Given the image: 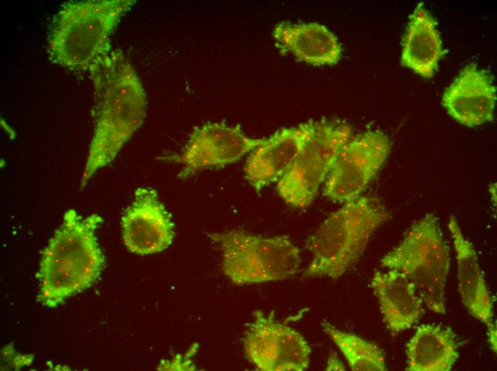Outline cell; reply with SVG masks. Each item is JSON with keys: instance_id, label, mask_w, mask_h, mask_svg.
Returning <instances> with one entry per match:
<instances>
[{"instance_id": "6da1fadb", "label": "cell", "mask_w": 497, "mask_h": 371, "mask_svg": "<svg viewBox=\"0 0 497 371\" xmlns=\"http://www.w3.org/2000/svg\"><path fill=\"white\" fill-rule=\"evenodd\" d=\"M94 90L95 123L81 178L82 188L99 169L111 163L143 124L146 95L135 68L119 49L89 72Z\"/></svg>"}, {"instance_id": "7a4b0ae2", "label": "cell", "mask_w": 497, "mask_h": 371, "mask_svg": "<svg viewBox=\"0 0 497 371\" xmlns=\"http://www.w3.org/2000/svg\"><path fill=\"white\" fill-rule=\"evenodd\" d=\"M102 221L98 214L82 218L73 209L65 213L41 258L37 298L43 305L56 308L99 278L105 260L96 230Z\"/></svg>"}, {"instance_id": "3957f363", "label": "cell", "mask_w": 497, "mask_h": 371, "mask_svg": "<svg viewBox=\"0 0 497 371\" xmlns=\"http://www.w3.org/2000/svg\"><path fill=\"white\" fill-rule=\"evenodd\" d=\"M134 0H85L64 3L50 23L47 54L53 63L87 72L111 49V38Z\"/></svg>"}, {"instance_id": "277c9868", "label": "cell", "mask_w": 497, "mask_h": 371, "mask_svg": "<svg viewBox=\"0 0 497 371\" xmlns=\"http://www.w3.org/2000/svg\"><path fill=\"white\" fill-rule=\"evenodd\" d=\"M385 206L371 196H359L331 214L306 240L311 260L305 277L337 279L363 253L374 232L388 218Z\"/></svg>"}, {"instance_id": "5b68a950", "label": "cell", "mask_w": 497, "mask_h": 371, "mask_svg": "<svg viewBox=\"0 0 497 371\" xmlns=\"http://www.w3.org/2000/svg\"><path fill=\"white\" fill-rule=\"evenodd\" d=\"M450 249L438 218L425 215L407 230L403 239L381 259L388 270L403 273L415 286L427 308L446 312L445 293L450 269Z\"/></svg>"}, {"instance_id": "8992f818", "label": "cell", "mask_w": 497, "mask_h": 371, "mask_svg": "<svg viewBox=\"0 0 497 371\" xmlns=\"http://www.w3.org/2000/svg\"><path fill=\"white\" fill-rule=\"evenodd\" d=\"M208 235L221 246L223 271L236 285L283 280L299 270L300 250L288 236L265 238L237 230Z\"/></svg>"}, {"instance_id": "52a82bcc", "label": "cell", "mask_w": 497, "mask_h": 371, "mask_svg": "<svg viewBox=\"0 0 497 371\" xmlns=\"http://www.w3.org/2000/svg\"><path fill=\"white\" fill-rule=\"evenodd\" d=\"M352 128L338 120L309 121L303 143L291 168L277 182V192L291 207L304 208L313 201Z\"/></svg>"}, {"instance_id": "ba28073f", "label": "cell", "mask_w": 497, "mask_h": 371, "mask_svg": "<svg viewBox=\"0 0 497 371\" xmlns=\"http://www.w3.org/2000/svg\"><path fill=\"white\" fill-rule=\"evenodd\" d=\"M391 141L381 131H368L350 139L341 149L325 181L324 195L346 203L361 196L388 158Z\"/></svg>"}, {"instance_id": "9c48e42d", "label": "cell", "mask_w": 497, "mask_h": 371, "mask_svg": "<svg viewBox=\"0 0 497 371\" xmlns=\"http://www.w3.org/2000/svg\"><path fill=\"white\" fill-rule=\"evenodd\" d=\"M244 340L245 354L262 371H303L308 368L311 347L296 330L276 320L273 312L255 311Z\"/></svg>"}, {"instance_id": "30bf717a", "label": "cell", "mask_w": 497, "mask_h": 371, "mask_svg": "<svg viewBox=\"0 0 497 371\" xmlns=\"http://www.w3.org/2000/svg\"><path fill=\"white\" fill-rule=\"evenodd\" d=\"M265 140L247 136L239 126L209 122L195 127L181 154L169 159L184 165L180 176L186 178L201 169L235 163Z\"/></svg>"}, {"instance_id": "8fae6325", "label": "cell", "mask_w": 497, "mask_h": 371, "mask_svg": "<svg viewBox=\"0 0 497 371\" xmlns=\"http://www.w3.org/2000/svg\"><path fill=\"white\" fill-rule=\"evenodd\" d=\"M122 238L126 248L145 255L161 252L173 242L174 223L151 188L136 190L132 203L121 218Z\"/></svg>"}, {"instance_id": "7c38bea8", "label": "cell", "mask_w": 497, "mask_h": 371, "mask_svg": "<svg viewBox=\"0 0 497 371\" xmlns=\"http://www.w3.org/2000/svg\"><path fill=\"white\" fill-rule=\"evenodd\" d=\"M496 103V89L491 76L475 63L462 69L442 98L448 113L468 127L491 121Z\"/></svg>"}, {"instance_id": "4fadbf2b", "label": "cell", "mask_w": 497, "mask_h": 371, "mask_svg": "<svg viewBox=\"0 0 497 371\" xmlns=\"http://www.w3.org/2000/svg\"><path fill=\"white\" fill-rule=\"evenodd\" d=\"M308 130V122L283 128L253 150L244 166L249 184L259 192L278 181L293 164Z\"/></svg>"}, {"instance_id": "5bb4252c", "label": "cell", "mask_w": 497, "mask_h": 371, "mask_svg": "<svg viewBox=\"0 0 497 371\" xmlns=\"http://www.w3.org/2000/svg\"><path fill=\"white\" fill-rule=\"evenodd\" d=\"M447 227L456 253L461 302L474 318L490 327L493 325V303L473 245L464 236L454 215L449 217Z\"/></svg>"}, {"instance_id": "9a60e30c", "label": "cell", "mask_w": 497, "mask_h": 371, "mask_svg": "<svg viewBox=\"0 0 497 371\" xmlns=\"http://www.w3.org/2000/svg\"><path fill=\"white\" fill-rule=\"evenodd\" d=\"M371 286L384 322L393 335L411 328L424 314L421 298L403 273L389 269L387 272L376 271Z\"/></svg>"}, {"instance_id": "2e32d148", "label": "cell", "mask_w": 497, "mask_h": 371, "mask_svg": "<svg viewBox=\"0 0 497 371\" xmlns=\"http://www.w3.org/2000/svg\"><path fill=\"white\" fill-rule=\"evenodd\" d=\"M273 36L281 49L314 66L333 65L341 57V46L336 35L316 22L279 23Z\"/></svg>"}, {"instance_id": "e0dca14e", "label": "cell", "mask_w": 497, "mask_h": 371, "mask_svg": "<svg viewBox=\"0 0 497 371\" xmlns=\"http://www.w3.org/2000/svg\"><path fill=\"white\" fill-rule=\"evenodd\" d=\"M443 54L436 21L419 3L410 16L403 41L401 64L429 78L437 71Z\"/></svg>"}, {"instance_id": "ac0fdd59", "label": "cell", "mask_w": 497, "mask_h": 371, "mask_svg": "<svg viewBox=\"0 0 497 371\" xmlns=\"http://www.w3.org/2000/svg\"><path fill=\"white\" fill-rule=\"evenodd\" d=\"M406 370L449 371L459 357L456 335L449 327L422 325L406 346Z\"/></svg>"}, {"instance_id": "d6986e66", "label": "cell", "mask_w": 497, "mask_h": 371, "mask_svg": "<svg viewBox=\"0 0 497 371\" xmlns=\"http://www.w3.org/2000/svg\"><path fill=\"white\" fill-rule=\"evenodd\" d=\"M321 326L341 351L352 370H387L384 354L377 345L353 333L340 330L326 321H323Z\"/></svg>"}, {"instance_id": "ffe728a7", "label": "cell", "mask_w": 497, "mask_h": 371, "mask_svg": "<svg viewBox=\"0 0 497 371\" xmlns=\"http://www.w3.org/2000/svg\"><path fill=\"white\" fill-rule=\"evenodd\" d=\"M326 370H345V367L341 361L336 357V354H332L327 362Z\"/></svg>"}, {"instance_id": "44dd1931", "label": "cell", "mask_w": 497, "mask_h": 371, "mask_svg": "<svg viewBox=\"0 0 497 371\" xmlns=\"http://www.w3.org/2000/svg\"><path fill=\"white\" fill-rule=\"evenodd\" d=\"M488 340L491 348L493 352H496V325L488 327Z\"/></svg>"}]
</instances>
